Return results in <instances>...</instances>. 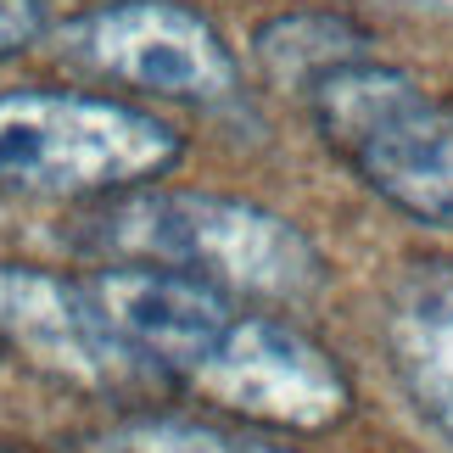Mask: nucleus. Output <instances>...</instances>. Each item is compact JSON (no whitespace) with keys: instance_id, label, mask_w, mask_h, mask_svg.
<instances>
[{"instance_id":"obj_11","label":"nucleus","mask_w":453,"mask_h":453,"mask_svg":"<svg viewBox=\"0 0 453 453\" xmlns=\"http://www.w3.org/2000/svg\"><path fill=\"white\" fill-rule=\"evenodd\" d=\"M40 23H45L40 0H0V57L23 50L34 34H40Z\"/></svg>"},{"instance_id":"obj_3","label":"nucleus","mask_w":453,"mask_h":453,"mask_svg":"<svg viewBox=\"0 0 453 453\" xmlns=\"http://www.w3.org/2000/svg\"><path fill=\"white\" fill-rule=\"evenodd\" d=\"M180 163V134L124 101L73 90L0 96V185L23 196H107Z\"/></svg>"},{"instance_id":"obj_10","label":"nucleus","mask_w":453,"mask_h":453,"mask_svg":"<svg viewBox=\"0 0 453 453\" xmlns=\"http://www.w3.org/2000/svg\"><path fill=\"white\" fill-rule=\"evenodd\" d=\"M112 453H297L252 431H224V426H196V420H134L107 437Z\"/></svg>"},{"instance_id":"obj_4","label":"nucleus","mask_w":453,"mask_h":453,"mask_svg":"<svg viewBox=\"0 0 453 453\" xmlns=\"http://www.w3.org/2000/svg\"><path fill=\"white\" fill-rule=\"evenodd\" d=\"M185 380L219 409L286 431H325L353 403L336 358L269 313H235V325L190 364Z\"/></svg>"},{"instance_id":"obj_6","label":"nucleus","mask_w":453,"mask_h":453,"mask_svg":"<svg viewBox=\"0 0 453 453\" xmlns=\"http://www.w3.org/2000/svg\"><path fill=\"white\" fill-rule=\"evenodd\" d=\"M0 336L23 347L40 370L96 392H124L146 380V370H157L107 319L90 286H73L28 264H0Z\"/></svg>"},{"instance_id":"obj_1","label":"nucleus","mask_w":453,"mask_h":453,"mask_svg":"<svg viewBox=\"0 0 453 453\" xmlns=\"http://www.w3.org/2000/svg\"><path fill=\"white\" fill-rule=\"evenodd\" d=\"M96 247L129 264L190 269L224 291L303 303L325 286V257L291 219L207 190H134L96 213Z\"/></svg>"},{"instance_id":"obj_2","label":"nucleus","mask_w":453,"mask_h":453,"mask_svg":"<svg viewBox=\"0 0 453 453\" xmlns=\"http://www.w3.org/2000/svg\"><path fill=\"white\" fill-rule=\"evenodd\" d=\"M313 124L330 151L358 168V180L380 190L420 224L453 230V107L426 96L403 67L353 62L308 90Z\"/></svg>"},{"instance_id":"obj_8","label":"nucleus","mask_w":453,"mask_h":453,"mask_svg":"<svg viewBox=\"0 0 453 453\" xmlns=\"http://www.w3.org/2000/svg\"><path fill=\"white\" fill-rule=\"evenodd\" d=\"M387 353L403 392L453 437V264L420 257L387 291Z\"/></svg>"},{"instance_id":"obj_5","label":"nucleus","mask_w":453,"mask_h":453,"mask_svg":"<svg viewBox=\"0 0 453 453\" xmlns=\"http://www.w3.org/2000/svg\"><path fill=\"white\" fill-rule=\"evenodd\" d=\"M67 50L134 90L168 101H224L235 90V57L219 28L180 0H118L67 34Z\"/></svg>"},{"instance_id":"obj_7","label":"nucleus","mask_w":453,"mask_h":453,"mask_svg":"<svg viewBox=\"0 0 453 453\" xmlns=\"http://www.w3.org/2000/svg\"><path fill=\"white\" fill-rule=\"evenodd\" d=\"M96 303L107 308V319L141 347L163 375H180L213 347L224 330L235 325L230 291L202 280L190 269H168V264H118L101 269L96 280Z\"/></svg>"},{"instance_id":"obj_9","label":"nucleus","mask_w":453,"mask_h":453,"mask_svg":"<svg viewBox=\"0 0 453 453\" xmlns=\"http://www.w3.org/2000/svg\"><path fill=\"white\" fill-rule=\"evenodd\" d=\"M257 67L269 73V84L280 90H313L319 79H330L336 67L370 62V34L353 17H330V12H291L257 28L252 40Z\"/></svg>"}]
</instances>
